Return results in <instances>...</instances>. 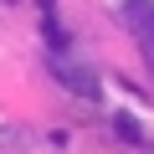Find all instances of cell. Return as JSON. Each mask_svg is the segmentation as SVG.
<instances>
[{
	"label": "cell",
	"instance_id": "obj_1",
	"mask_svg": "<svg viewBox=\"0 0 154 154\" xmlns=\"http://www.w3.org/2000/svg\"><path fill=\"white\" fill-rule=\"evenodd\" d=\"M51 72H57V82H62V88H72L77 98H98V82H93V72H82L77 62H51Z\"/></svg>",
	"mask_w": 154,
	"mask_h": 154
},
{
	"label": "cell",
	"instance_id": "obj_2",
	"mask_svg": "<svg viewBox=\"0 0 154 154\" xmlns=\"http://www.w3.org/2000/svg\"><path fill=\"white\" fill-rule=\"evenodd\" d=\"M113 128H118V139H128V144H144V128H139L128 113H113Z\"/></svg>",
	"mask_w": 154,
	"mask_h": 154
}]
</instances>
